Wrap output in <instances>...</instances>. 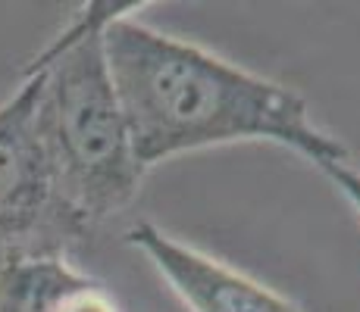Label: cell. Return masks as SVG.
I'll list each match as a JSON object with an SVG mask.
<instances>
[{
    "instance_id": "cell-1",
    "label": "cell",
    "mask_w": 360,
    "mask_h": 312,
    "mask_svg": "<svg viewBox=\"0 0 360 312\" xmlns=\"http://www.w3.org/2000/svg\"><path fill=\"white\" fill-rule=\"evenodd\" d=\"M103 53L131 154L144 172L179 154L235 141L279 144L316 169L348 163V147L314 122L297 91L150 29L129 13L103 29Z\"/></svg>"
},
{
    "instance_id": "cell-2",
    "label": "cell",
    "mask_w": 360,
    "mask_h": 312,
    "mask_svg": "<svg viewBox=\"0 0 360 312\" xmlns=\"http://www.w3.org/2000/svg\"><path fill=\"white\" fill-rule=\"evenodd\" d=\"M138 6L91 0L25 66L41 75L34 119L57 191L88 228L126 210L144 178L103 53V29Z\"/></svg>"
},
{
    "instance_id": "cell-3",
    "label": "cell",
    "mask_w": 360,
    "mask_h": 312,
    "mask_svg": "<svg viewBox=\"0 0 360 312\" xmlns=\"http://www.w3.org/2000/svg\"><path fill=\"white\" fill-rule=\"evenodd\" d=\"M41 75L25 72L19 91L0 103V262L66 256L91 228L60 197L38 135Z\"/></svg>"
},
{
    "instance_id": "cell-4",
    "label": "cell",
    "mask_w": 360,
    "mask_h": 312,
    "mask_svg": "<svg viewBox=\"0 0 360 312\" xmlns=\"http://www.w3.org/2000/svg\"><path fill=\"white\" fill-rule=\"evenodd\" d=\"M126 240L154 262L191 312H301L266 284L176 240L154 222L131 225Z\"/></svg>"
},
{
    "instance_id": "cell-5",
    "label": "cell",
    "mask_w": 360,
    "mask_h": 312,
    "mask_svg": "<svg viewBox=\"0 0 360 312\" xmlns=\"http://www.w3.org/2000/svg\"><path fill=\"white\" fill-rule=\"evenodd\" d=\"M94 278L72 269L66 256H22L0 262V312H63Z\"/></svg>"
},
{
    "instance_id": "cell-6",
    "label": "cell",
    "mask_w": 360,
    "mask_h": 312,
    "mask_svg": "<svg viewBox=\"0 0 360 312\" xmlns=\"http://www.w3.org/2000/svg\"><path fill=\"white\" fill-rule=\"evenodd\" d=\"M320 172L338 187V194H342V197L354 206L357 216H360V172L354 169V165H348V163H326V165H320Z\"/></svg>"
},
{
    "instance_id": "cell-7",
    "label": "cell",
    "mask_w": 360,
    "mask_h": 312,
    "mask_svg": "<svg viewBox=\"0 0 360 312\" xmlns=\"http://www.w3.org/2000/svg\"><path fill=\"white\" fill-rule=\"evenodd\" d=\"M63 312H120V306H116V300L103 290V284L91 281L85 290H79V294L66 303Z\"/></svg>"
}]
</instances>
